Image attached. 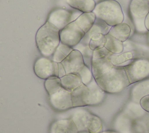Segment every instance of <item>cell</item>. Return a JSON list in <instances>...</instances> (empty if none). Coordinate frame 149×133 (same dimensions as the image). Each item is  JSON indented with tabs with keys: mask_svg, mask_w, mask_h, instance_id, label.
I'll return each instance as SVG.
<instances>
[{
	"mask_svg": "<svg viewBox=\"0 0 149 133\" xmlns=\"http://www.w3.org/2000/svg\"><path fill=\"white\" fill-rule=\"evenodd\" d=\"M106 38V42L104 47L113 54H119L123 51V42L119 41L115 37L107 34L105 35Z\"/></svg>",
	"mask_w": 149,
	"mask_h": 133,
	"instance_id": "obj_22",
	"label": "cell"
},
{
	"mask_svg": "<svg viewBox=\"0 0 149 133\" xmlns=\"http://www.w3.org/2000/svg\"><path fill=\"white\" fill-rule=\"evenodd\" d=\"M148 43H149V32H148Z\"/></svg>",
	"mask_w": 149,
	"mask_h": 133,
	"instance_id": "obj_35",
	"label": "cell"
},
{
	"mask_svg": "<svg viewBox=\"0 0 149 133\" xmlns=\"http://www.w3.org/2000/svg\"><path fill=\"white\" fill-rule=\"evenodd\" d=\"M129 12L137 32H148L144 24L146 18L149 13L148 0H132L129 5Z\"/></svg>",
	"mask_w": 149,
	"mask_h": 133,
	"instance_id": "obj_4",
	"label": "cell"
},
{
	"mask_svg": "<svg viewBox=\"0 0 149 133\" xmlns=\"http://www.w3.org/2000/svg\"><path fill=\"white\" fill-rule=\"evenodd\" d=\"M144 24H145V27H146L147 30L148 32H149V13H148V15H147V16L146 18Z\"/></svg>",
	"mask_w": 149,
	"mask_h": 133,
	"instance_id": "obj_33",
	"label": "cell"
},
{
	"mask_svg": "<svg viewBox=\"0 0 149 133\" xmlns=\"http://www.w3.org/2000/svg\"><path fill=\"white\" fill-rule=\"evenodd\" d=\"M93 114L86 109L77 110L70 118L76 125L79 132H87V127L92 117Z\"/></svg>",
	"mask_w": 149,
	"mask_h": 133,
	"instance_id": "obj_12",
	"label": "cell"
},
{
	"mask_svg": "<svg viewBox=\"0 0 149 133\" xmlns=\"http://www.w3.org/2000/svg\"><path fill=\"white\" fill-rule=\"evenodd\" d=\"M60 79L62 88L70 92L83 84L78 74H66Z\"/></svg>",
	"mask_w": 149,
	"mask_h": 133,
	"instance_id": "obj_20",
	"label": "cell"
},
{
	"mask_svg": "<svg viewBox=\"0 0 149 133\" xmlns=\"http://www.w3.org/2000/svg\"><path fill=\"white\" fill-rule=\"evenodd\" d=\"M87 86L90 91V106H97L100 104L105 99V92L98 86L94 79Z\"/></svg>",
	"mask_w": 149,
	"mask_h": 133,
	"instance_id": "obj_18",
	"label": "cell"
},
{
	"mask_svg": "<svg viewBox=\"0 0 149 133\" xmlns=\"http://www.w3.org/2000/svg\"><path fill=\"white\" fill-rule=\"evenodd\" d=\"M96 18L93 12H83L76 19L75 22L81 29L86 33L94 24Z\"/></svg>",
	"mask_w": 149,
	"mask_h": 133,
	"instance_id": "obj_19",
	"label": "cell"
},
{
	"mask_svg": "<svg viewBox=\"0 0 149 133\" xmlns=\"http://www.w3.org/2000/svg\"><path fill=\"white\" fill-rule=\"evenodd\" d=\"M44 87L48 95L51 96L62 88L61 79L57 76L49 78L45 80Z\"/></svg>",
	"mask_w": 149,
	"mask_h": 133,
	"instance_id": "obj_24",
	"label": "cell"
},
{
	"mask_svg": "<svg viewBox=\"0 0 149 133\" xmlns=\"http://www.w3.org/2000/svg\"><path fill=\"white\" fill-rule=\"evenodd\" d=\"M60 30L48 22H46L37 30L36 35L37 47L43 57L52 56L59 44Z\"/></svg>",
	"mask_w": 149,
	"mask_h": 133,
	"instance_id": "obj_2",
	"label": "cell"
},
{
	"mask_svg": "<svg viewBox=\"0 0 149 133\" xmlns=\"http://www.w3.org/2000/svg\"><path fill=\"white\" fill-rule=\"evenodd\" d=\"M72 100L73 108L90 106L91 94L87 86L83 83L72 91Z\"/></svg>",
	"mask_w": 149,
	"mask_h": 133,
	"instance_id": "obj_11",
	"label": "cell"
},
{
	"mask_svg": "<svg viewBox=\"0 0 149 133\" xmlns=\"http://www.w3.org/2000/svg\"><path fill=\"white\" fill-rule=\"evenodd\" d=\"M97 18L112 27L122 23L124 15L120 4L115 0H104L95 5L93 11Z\"/></svg>",
	"mask_w": 149,
	"mask_h": 133,
	"instance_id": "obj_3",
	"label": "cell"
},
{
	"mask_svg": "<svg viewBox=\"0 0 149 133\" xmlns=\"http://www.w3.org/2000/svg\"><path fill=\"white\" fill-rule=\"evenodd\" d=\"M139 103L143 110L149 113V95L143 97L140 99Z\"/></svg>",
	"mask_w": 149,
	"mask_h": 133,
	"instance_id": "obj_31",
	"label": "cell"
},
{
	"mask_svg": "<svg viewBox=\"0 0 149 133\" xmlns=\"http://www.w3.org/2000/svg\"><path fill=\"white\" fill-rule=\"evenodd\" d=\"M98 86L108 93H118L130 84L123 66L114 65L98 78L94 79Z\"/></svg>",
	"mask_w": 149,
	"mask_h": 133,
	"instance_id": "obj_1",
	"label": "cell"
},
{
	"mask_svg": "<svg viewBox=\"0 0 149 133\" xmlns=\"http://www.w3.org/2000/svg\"><path fill=\"white\" fill-rule=\"evenodd\" d=\"M66 74H78L86 65L81 53L73 50L61 62Z\"/></svg>",
	"mask_w": 149,
	"mask_h": 133,
	"instance_id": "obj_10",
	"label": "cell"
},
{
	"mask_svg": "<svg viewBox=\"0 0 149 133\" xmlns=\"http://www.w3.org/2000/svg\"><path fill=\"white\" fill-rule=\"evenodd\" d=\"M58 63L48 57L38 58L34 62V71L40 79H47L53 76L58 77Z\"/></svg>",
	"mask_w": 149,
	"mask_h": 133,
	"instance_id": "obj_8",
	"label": "cell"
},
{
	"mask_svg": "<svg viewBox=\"0 0 149 133\" xmlns=\"http://www.w3.org/2000/svg\"><path fill=\"white\" fill-rule=\"evenodd\" d=\"M50 133H79V131L71 118H65L54 122L50 128Z\"/></svg>",
	"mask_w": 149,
	"mask_h": 133,
	"instance_id": "obj_13",
	"label": "cell"
},
{
	"mask_svg": "<svg viewBox=\"0 0 149 133\" xmlns=\"http://www.w3.org/2000/svg\"><path fill=\"white\" fill-rule=\"evenodd\" d=\"M49 101L52 107L58 111H65L73 108L72 92L63 88L54 94L49 96Z\"/></svg>",
	"mask_w": 149,
	"mask_h": 133,
	"instance_id": "obj_9",
	"label": "cell"
},
{
	"mask_svg": "<svg viewBox=\"0 0 149 133\" xmlns=\"http://www.w3.org/2000/svg\"><path fill=\"white\" fill-rule=\"evenodd\" d=\"M149 95V79H145L138 82L132 88L130 92L131 99L136 103H139L140 99Z\"/></svg>",
	"mask_w": 149,
	"mask_h": 133,
	"instance_id": "obj_16",
	"label": "cell"
},
{
	"mask_svg": "<svg viewBox=\"0 0 149 133\" xmlns=\"http://www.w3.org/2000/svg\"><path fill=\"white\" fill-rule=\"evenodd\" d=\"M113 66L108 57L92 59L91 69L94 79L98 78Z\"/></svg>",
	"mask_w": 149,
	"mask_h": 133,
	"instance_id": "obj_15",
	"label": "cell"
},
{
	"mask_svg": "<svg viewBox=\"0 0 149 133\" xmlns=\"http://www.w3.org/2000/svg\"><path fill=\"white\" fill-rule=\"evenodd\" d=\"M78 74L81 78L82 83L86 86L88 85L94 79L91 69L86 65L84 66Z\"/></svg>",
	"mask_w": 149,
	"mask_h": 133,
	"instance_id": "obj_28",
	"label": "cell"
},
{
	"mask_svg": "<svg viewBox=\"0 0 149 133\" xmlns=\"http://www.w3.org/2000/svg\"><path fill=\"white\" fill-rule=\"evenodd\" d=\"M111 27V26L108 25L102 20L96 18L94 24L91 29L86 33H85L84 36L82 38L80 43L88 45L90 40L93 35L97 33H102L103 34L105 35L108 33Z\"/></svg>",
	"mask_w": 149,
	"mask_h": 133,
	"instance_id": "obj_14",
	"label": "cell"
},
{
	"mask_svg": "<svg viewBox=\"0 0 149 133\" xmlns=\"http://www.w3.org/2000/svg\"><path fill=\"white\" fill-rule=\"evenodd\" d=\"M85 33L73 21L59 32L61 43L72 48L78 44L84 36Z\"/></svg>",
	"mask_w": 149,
	"mask_h": 133,
	"instance_id": "obj_7",
	"label": "cell"
},
{
	"mask_svg": "<svg viewBox=\"0 0 149 133\" xmlns=\"http://www.w3.org/2000/svg\"><path fill=\"white\" fill-rule=\"evenodd\" d=\"M106 42V38L102 33H97L93 35L88 43L90 48L94 51L97 49L104 47Z\"/></svg>",
	"mask_w": 149,
	"mask_h": 133,
	"instance_id": "obj_26",
	"label": "cell"
},
{
	"mask_svg": "<svg viewBox=\"0 0 149 133\" xmlns=\"http://www.w3.org/2000/svg\"><path fill=\"white\" fill-rule=\"evenodd\" d=\"M102 122L101 118L93 114L87 127V132L88 133H100L102 131Z\"/></svg>",
	"mask_w": 149,
	"mask_h": 133,
	"instance_id": "obj_27",
	"label": "cell"
},
{
	"mask_svg": "<svg viewBox=\"0 0 149 133\" xmlns=\"http://www.w3.org/2000/svg\"><path fill=\"white\" fill-rule=\"evenodd\" d=\"M70 7L81 12H93L95 6L94 0H64Z\"/></svg>",
	"mask_w": 149,
	"mask_h": 133,
	"instance_id": "obj_21",
	"label": "cell"
},
{
	"mask_svg": "<svg viewBox=\"0 0 149 133\" xmlns=\"http://www.w3.org/2000/svg\"><path fill=\"white\" fill-rule=\"evenodd\" d=\"M82 13L79 10L72 12L66 9H56L50 13L47 22L61 30L70 23L75 21Z\"/></svg>",
	"mask_w": 149,
	"mask_h": 133,
	"instance_id": "obj_6",
	"label": "cell"
},
{
	"mask_svg": "<svg viewBox=\"0 0 149 133\" xmlns=\"http://www.w3.org/2000/svg\"><path fill=\"white\" fill-rule=\"evenodd\" d=\"M134 52L133 51H128L122 54H112L108 57V58L113 65L118 66V65L132 60L134 57Z\"/></svg>",
	"mask_w": 149,
	"mask_h": 133,
	"instance_id": "obj_25",
	"label": "cell"
},
{
	"mask_svg": "<svg viewBox=\"0 0 149 133\" xmlns=\"http://www.w3.org/2000/svg\"><path fill=\"white\" fill-rule=\"evenodd\" d=\"M100 133H119L118 132H116L115 131H112V130H108V131H102Z\"/></svg>",
	"mask_w": 149,
	"mask_h": 133,
	"instance_id": "obj_34",
	"label": "cell"
},
{
	"mask_svg": "<svg viewBox=\"0 0 149 133\" xmlns=\"http://www.w3.org/2000/svg\"><path fill=\"white\" fill-rule=\"evenodd\" d=\"M131 28L126 23H120L111 27L108 34L122 42L125 41L130 36Z\"/></svg>",
	"mask_w": 149,
	"mask_h": 133,
	"instance_id": "obj_17",
	"label": "cell"
},
{
	"mask_svg": "<svg viewBox=\"0 0 149 133\" xmlns=\"http://www.w3.org/2000/svg\"><path fill=\"white\" fill-rule=\"evenodd\" d=\"M148 1H149V0H148Z\"/></svg>",
	"mask_w": 149,
	"mask_h": 133,
	"instance_id": "obj_36",
	"label": "cell"
},
{
	"mask_svg": "<svg viewBox=\"0 0 149 133\" xmlns=\"http://www.w3.org/2000/svg\"><path fill=\"white\" fill-rule=\"evenodd\" d=\"M73 50L72 47L60 42L52 55V60L57 63H61Z\"/></svg>",
	"mask_w": 149,
	"mask_h": 133,
	"instance_id": "obj_23",
	"label": "cell"
},
{
	"mask_svg": "<svg viewBox=\"0 0 149 133\" xmlns=\"http://www.w3.org/2000/svg\"><path fill=\"white\" fill-rule=\"evenodd\" d=\"M123 67L130 84L149 77V59L137 58Z\"/></svg>",
	"mask_w": 149,
	"mask_h": 133,
	"instance_id": "obj_5",
	"label": "cell"
},
{
	"mask_svg": "<svg viewBox=\"0 0 149 133\" xmlns=\"http://www.w3.org/2000/svg\"><path fill=\"white\" fill-rule=\"evenodd\" d=\"M112 54H113L112 52L109 51L105 47H104L93 51L92 59L108 57Z\"/></svg>",
	"mask_w": 149,
	"mask_h": 133,
	"instance_id": "obj_30",
	"label": "cell"
},
{
	"mask_svg": "<svg viewBox=\"0 0 149 133\" xmlns=\"http://www.w3.org/2000/svg\"><path fill=\"white\" fill-rule=\"evenodd\" d=\"M66 75L65 69L61 63H58V77L61 78Z\"/></svg>",
	"mask_w": 149,
	"mask_h": 133,
	"instance_id": "obj_32",
	"label": "cell"
},
{
	"mask_svg": "<svg viewBox=\"0 0 149 133\" xmlns=\"http://www.w3.org/2000/svg\"><path fill=\"white\" fill-rule=\"evenodd\" d=\"M73 48L74 50H79L81 53L83 59H84V61H85L86 59H87L88 58H90V59L92 60L93 51L90 48L88 45L84 44L80 42L78 44H77L76 46H74Z\"/></svg>",
	"mask_w": 149,
	"mask_h": 133,
	"instance_id": "obj_29",
	"label": "cell"
}]
</instances>
